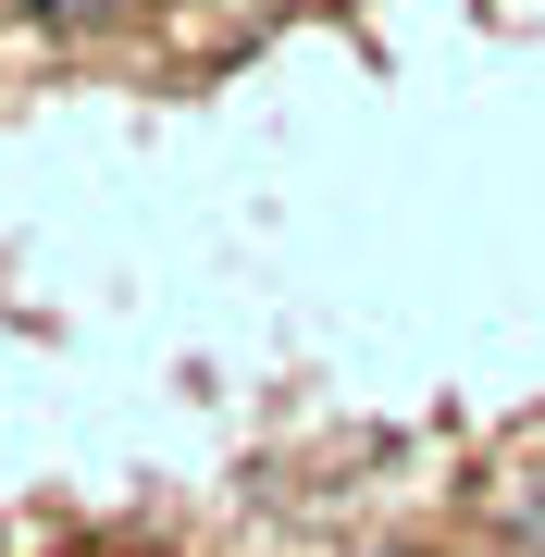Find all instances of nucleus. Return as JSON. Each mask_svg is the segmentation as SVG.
<instances>
[{
    "mask_svg": "<svg viewBox=\"0 0 545 557\" xmlns=\"http://www.w3.org/2000/svg\"><path fill=\"white\" fill-rule=\"evenodd\" d=\"M62 13H87V0H62Z\"/></svg>",
    "mask_w": 545,
    "mask_h": 557,
    "instance_id": "f257e3e1",
    "label": "nucleus"
}]
</instances>
